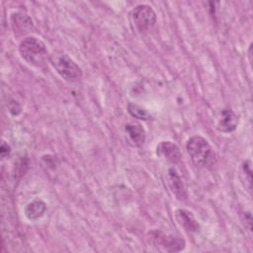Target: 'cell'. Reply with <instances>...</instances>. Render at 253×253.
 Returning a JSON list of instances; mask_svg holds the SVG:
<instances>
[{"label":"cell","mask_w":253,"mask_h":253,"mask_svg":"<svg viewBox=\"0 0 253 253\" xmlns=\"http://www.w3.org/2000/svg\"><path fill=\"white\" fill-rule=\"evenodd\" d=\"M21 57L29 64L36 67H42L49 59V54L44 42L33 36L24 38L19 44Z\"/></svg>","instance_id":"cell-1"},{"label":"cell","mask_w":253,"mask_h":253,"mask_svg":"<svg viewBox=\"0 0 253 253\" xmlns=\"http://www.w3.org/2000/svg\"><path fill=\"white\" fill-rule=\"evenodd\" d=\"M187 152L197 167L211 165L214 161V152L208 140L200 135H194L187 140Z\"/></svg>","instance_id":"cell-2"},{"label":"cell","mask_w":253,"mask_h":253,"mask_svg":"<svg viewBox=\"0 0 253 253\" xmlns=\"http://www.w3.org/2000/svg\"><path fill=\"white\" fill-rule=\"evenodd\" d=\"M49 61L55 71L68 82H76L82 78V70L77 63L63 51H53L49 55Z\"/></svg>","instance_id":"cell-3"},{"label":"cell","mask_w":253,"mask_h":253,"mask_svg":"<svg viewBox=\"0 0 253 253\" xmlns=\"http://www.w3.org/2000/svg\"><path fill=\"white\" fill-rule=\"evenodd\" d=\"M129 15L135 29L140 33L147 32L156 23V14L154 10L146 4L135 6L130 11Z\"/></svg>","instance_id":"cell-4"},{"label":"cell","mask_w":253,"mask_h":253,"mask_svg":"<svg viewBox=\"0 0 253 253\" xmlns=\"http://www.w3.org/2000/svg\"><path fill=\"white\" fill-rule=\"evenodd\" d=\"M149 242L157 248H161L166 252H179L185 248V240L176 237L168 236L160 230H152L148 232Z\"/></svg>","instance_id":"cell-5"},{"label":"cell","mask_w":253,"mask_h":253,"mask_svg":"<svg viewBox=\"0 0 253 253\" xmlns=\"http://www.w3.org/2000/svg\"><path fill=\"white\" fill-rule=\"evenodd\" d=\"M166 181L169 189L179 201H185L188 198L186 184L176 168L171 167L168 169L166 174Z\"/></svg>","instance_id":"cell-6"},{"label":"cell","mask_w":253,"mask_h":253,"mask_svg":"<svg viewBox=\"0 0 253 253\" xmlns=\"http://www.w3.org/2000/svg\"><path fill=\"white\" fill-rule=\"evenodd\" d=\"M156 154L158 157L172 164H177L181 160L179 147L170 140L160 141L156 146Z\"/></svg>","instance_id":"cell-7"},{"label":"cell","mask_w":253,"mask_h":253,"mask_svg":"<svg viewBox=\"0 0 253 253\" xmlns=\"http://www.w3.org/2000/svg\"><path fill=\"white\" fill-rule=\"evenodd\" d=\"M11 26L17 36L26 35L34 29L32 19L23 12H16L11 15Z\"/></svg>","instance_id":"cell-8"},{"label":"cell","mask_w":253,"mask_h":253,"mask_svg":"<svg viewBox=\"0 0 253 253\" xmlns=\"http://www.w3.org/2000/svg\"><path fill=\"white\" fill-rule=\"evenodd\" d=\"M238 125V118L231 109H223L220 111L216 122V129L220 132H231Z\"/></svg>","instance_id":"cell-9"},{"label":"cell","mask_w":253,"mask_h":253,"mask_svg":"<svg viewBox=\"0 0 253 253\" xmlns=\"http://www.w3.org/2000/svg\"><path fill=\"white\" fill-rule=\"evenodd\" d=\"M125 131L126 133L128 143L131 146L139 147L144 143L146 132L140 124H136V123L126 124L125 126Z\"/></svg>","instance_id":"cell-10"},{"label":"cell","mask_w":253,"mask_h":253,"mask_svg":"<svg viewBox=\"0 0 253 253\" xmlns=\"http://www.w3.org/2000/svg\"><path fill=\"white\" fill-rule=\"evenodd\" d=\"M175 217L178 223L188 232H196L199 230V222L190 211L185 209H178L175 211Z\"/></svg>","instance_id":"cell-11"},{"label":"cell","mask_w":253,"mask_h":253,"mask_svg":"<svg viewBox=\"0 0 253 253\" xmlns=\"http://www.w3.org/2000/svg\"><path fill=\"white\" fill-rule=\"evenodd\" d=\"M46 210V205L43 201L40 199H36L32 202H30L25 207V215L30 220H37L40 217H42Z\"/></svg>","instance_id":"cell-12"},{"label":"cell","mask_w":253,"mask_h":253,"mask_svg":"<svg viewBox=\"0 0 253 253\" xmlns=\"http://www.w3.org/2000/svg\"><path fill=\"white\" fill-rule=\"evenodd\" d=\"M240 177H241V181H242L244 187L249 192H251V190H252V170H251V161L250 160L243 161V163L241 165Z\"/></svg>","instance_id":"cell-13"},{"label":"cell","mask_w":253,"mask_h":253,"mask_svg":"<svg viewBox=\"0 0 253 253\" xmlns=\"http://www.w3.org/2000/svg\"><path fill=\"white\" fill-rule=\"evenodd\" d=\"M127 111L129 115L137 120H142V121H148L152 118L151 114L143 107L138 106L133 103H129L127 105Z\"/></svg>","instance_id":"cell-14"},{"label":"cell","mask_w":253,"mask_h":253,"mask_svg":"<svg viewBox=\"0 0 253 253\" xmlns=\"http://www.w3.org/2000/svg\"><path fill=\"white\" fill-rule=\"evenodd\" d=\"M8 109H9V112L14 116H17L21 113V106L17 101H14V100H12L8 104Z\"/></svg>","instance_id":"cell-15"},{"label":"cell","mask_w":253,"mask_h":253,"mask_svg":"<svg viewBox=\"0 0 253 253\" xmlns=\"http://www.w3.org/2000/svg\"><path fill=\"white\" fill-rule=\"evenodd\" d=\"M11 152V148L10 146L5 142L3 141L2 144H1V147H0V153H1V157L2 158H5L6 156H8Z\"/></svg>","instance_id":"cell-16"},{"label":"cell","mask_w":253,"mask_h":253,"mask_svg":"<svg viewBox=\"0 0 253 253\" xmlns=\"http://www.w3.org/2000/svg\"><path fill=\"white\" fill-rule=\"evenodd\" d=\"M245 223H247V227L249 230L252 228V217L251 213L249 211H246V216H245Z\"/></svg>","instance_id":"cell-17"}]
</instances>
